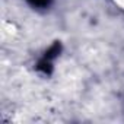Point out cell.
<instances>
[{
	"instance_id": "3957f363",
	"label": "cell",
	"mask_w": 124,
	"mask_h": 124,
	"mask_svg": "<svg viewBox=\"0 0 124 124\" xmlns=\"http://www.w3.org/2000/svg\"><path fill=\"white\" fill-rule=\"evenodd\" d=\"M28 2L32 6H37V8H47L51 0H28Z\"/></svg>"
},
{
	"instance_id": "6da1fadb",
	"label": "cell",
	"mask_w": 124,
	"mask_h": 124,
	"mask_svg": "<svg viewBox=\"0 0 124 124\" xmlns=\"http://www.w3.org/2000/svg\"><path fill=\"white\" fill-rule=\"evenodd\" d=\"M37 69L39 70V72H42L44 75H50L51 72H53V64H51V60H48V58H42L39 63H38V66H37Z\"/></svg>"
},
{
	"instance_id": "7a4b0ae2",
	"label": "cell",
	"mask_w": 124,
	"mask_h": 124,
	"mask_svg": "<svg viewBox=\"0 0 124 124\" xmlns=\"http://www.w3.org/2000/svg\"><path fill=\"white\" fill-rule=\"evenodd\" d=\"M60 51H61V45H60V42H55V44H53V47L45 53V58H48V60H53V58H55L58 54H60Z\"/></svg>"
}]
</instances>
